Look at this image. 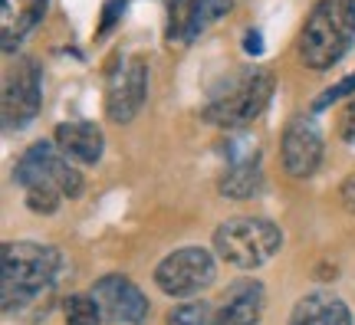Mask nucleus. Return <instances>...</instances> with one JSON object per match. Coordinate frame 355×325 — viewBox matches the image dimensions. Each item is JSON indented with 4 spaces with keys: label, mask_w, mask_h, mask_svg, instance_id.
I'll use <instances>...</instances> for the list:
<instances>
[{
    "label": "nucleus",
    "mask_w": 355,
    "mask_h": 325,
    "mask_svg": "<svg viewBox=\"0 0 355 325\" xmlns=\"http://www.w3.org/2000/svg\"><path fill=\"white\" fill-rule=\"evenodd\" d=\"M13 181L26 191V207L37 213H53L63 197H79L83 191V175L50 141H37L24 151L13 168Z\"/></svg>",
    "instance_id": "f257e3e1"
},
{
    "label": "nucleus",
    "mask_w": 355,
    "mask_h": 325,
    "mask_svg": "<svg viewBox=\"0 0 355 325\" xmlns=\"http://www.w3.org/2000/svg\"><path fill=\"white\" fill-rule=\"evenodd\" d=\"M60 273V253L43 243H3L0 253V299L3 309H24L26 302H33L43 289L53 286V279Z\"/></svg>",
    "instance_id": "f03ea898"
},
{
    "label": "nucleus",
    "mask_w": 355,
    "mask_h": 325,
    "mask_svg": "<svg viewBox=\"0 0 355 325\" xmlns=\"http://www.w3.org/2000/svg\"><path fill=\"white\" fill-rule=\"evenodd\" d=\"M355 43V0H319L303 33H300V53L309 69L326 73L343 60Z\"/></svg>",
    "instance_id": "7ed1b4c3"
},
{
    "label": "nucleus",
    "mask_w": 355,
    "mask_h": 325,
    "mask_svg": "<svg viewBox=\"0 0 355 325\" xmlns=\"http://www.w3.org/2000/svg\"><path fill=\"white\" fill-rule=\"evenodd\" d=\"M270 96H273V76L266 69H237L207 96L201 118L220 128H241L270 105Z\"/></svg>",
    "instance_id": "20e7f679"
},
{
    "label": "nucleus",
    "mask_w": 355,
    "mask_h": 325,
    "mask_svg": "<svg viewBox=\"0 0 355 325\" xmlns=\"http://www.w3.org/2000/svg\"><path fill=\"white\" fill-rule=\"evenodd\" d=\"M279 243H283L279 227L263 217H234V220H224L214 234V247L220 260H227L230 266H241V270L263 266L279 250Z\"/></svg>",
    "instance_id": "39448f33"
},
{
    "label": "nucleus",
    "mask_w": 355,
    "mask_h": 325,
    "mask_svg": "<svg viewBox=\"0 0 355 325\" xmlns=\"http://www.w3.org/2000/svg\"><path fill=\"white\" fill-rule=\"evenodd\" d=\"M214 276L217 270L211 253L201 250V247H184V250H175L171 256H165L158 263L155 283L168 296H194L204 286H211Z\"/></svg>",
    "instance_id": "423d86ee"
},
{
    "label": "nucleus",
    "mask_w": 355,
    "mask_h": 325,
    "mask_svg": "<svg viewBox=\"0 0 355 325\" xmlns=\"http://www.w3.org/2000/svg\"><path fill=\"white\" fill-rule=\"evenodd\" d=\"M43 105V82L33 60H17L3 79V125L26 128Z\"/></svg>",
    "instance_id": "0eeeda50"
},
{
    "label": "nucleus",
    "mask_w": 355,
    "mask_h": 325,
    "mask_svg": "<svg viewBox=\"0 0 355 325\" xmlns=\"http://www.w3.org/2000/svg\"><path fill=\"white\" fill-rule=\"evenodd\" d=\"M145 92H148V66L141 56H132L122 63V69H115L109 76V92H105V115L125 125L139 115L141 102H145Z\"/></svg>",
    "instance_id": "6e6552de"
},
{
    "label": "nucleus",
    "mask_w": 355,
    "mask_h": 325,
    "mask_svg": "<svg viewBox=\"0 0 355 325\" xmlns=\"http://www.w3.org/2000/svg\"><path fill=\"white\" fill-rule=\"evenodd\" d=\"M92 299L102 309V315L109 322H122V325H139L148 315V299L132 279L125 276H102L96 289H92Z\"/></svg>",
    "instance_id": "1a4fd4ad"
},
{
    "label": "nucleus",
    "mask_w": 355,
    "mask_h": 325,
    "mask_svg": "<svg viewBox=\"0 0 355 325\" xmlns=\"http://www.w3.org/2000/svg\"><path fill=\"white\" fill-rule=\"evenodd\" d=\"M319 161H322L319 128L309 118H293L283 132V168L293 177H309L316 175Z\"/></svg>",
    "instance_id": "9d476101"
},
{
    "label": "nucleus",
    "mask_w": 355,
    "mask_h": 325,
    "mask_svg": "<svg viewBox=\"0 0 355 325\" xmlns=\"http://www.w3.org/2000/svg\"><path fill=\"white\" fill-rule=\"evenodd\" d=\"M230 161L220 175V194L230 200H243L250 197L257 188H260V151L254 145H241V141H230L227 145Z\"/></svg>",
    "instance_id": "9b49d317"
},
{
    "label": "nucleus",
    "mask_w": 355,
    "mask_h": 325,
    "mask_svg": "<svg viewBox=\"0 0 355 325\" xmlns=\"http://www.w3.org/2000/svg\"><path fill=\"white\" fill-rule=\"evenodd\" d=\"M263 286L257 279H241L224 292L217 309V325H257L263 315Z\"/></svg>",
    "instance_id": "f8f14e48"
},
{
    "label": "nucleus",
    "mask_w": 355,
    "mask_h": 325,
    "mask_svg": "<svg viewBox=\"0 0 355 325\" xmlns=\"http://www.w3.org/2000/svg\"><path fill=\"white\" fill-rule=\"evenodd\" d=\"M50 0H0V33L3 50L13 53V46L43 20Z\"/></svg>",
    "instance_id": "ddd939ff"
},
{
    "label": "nucleus",
    "mask_w": 355,
    "mask_h": 325,
    "mask_svg": "<svg viewBox=\"0 0 355 325\" xmlns=\"http://www.w3.org/2000/svg\"><path fill=\"white\" fill-rule=\"evenodd\" d=\"M56 148L63 151L66 158H73V161H83V164H96L102 158V145H105V138L102 132L92 122H63V125L56 128Z\"/></svg>",
    "instance_id": "4468645a"
},
{
    "label": "nucleus",
    "mask_w": 355,
    "mask_h": 325,
    "mask_svg": "<svg viewBox=\"0 0 355 325\" xmlns=\"http://www.w3.org/2000/svg\"><path fill=\"white\" fill-rule=\"evenodd\" d=\"M290 325H352V313L332 292H309L296 302Z\"/></svg>",
    "instance_id": "2eb2a0df"
},
{
    "label": "nucleus",
    "mask_w": 355,
    "mask_h": 325,
    "mask_svg": "<svg viewBox=\"0 0 355 325\" xmlns=\"http://www.w3.org/2000/svg\"><path fill=\"white\" fill-rule=\"evenodd\" d=\"M230 10V0H198V7H194V17H191L188 30H184V43L191 39H198V33H204L207 26L220 20L224 13Z\"/></svg>",
    "instance_id": "dca6fc26"
},
{
    "label": "nucleus",
    "mask_w": 355,
    "mask_h": 325,
    "mask_svg": "<svg viewBox=\"0 0 355 325\" xmlns=\"http://www.w3.org/2000/svg\"><path fill=\"white\" fill-rule=\"evenodd\" d=\"M63 313H66V325H99L102 322V309L96 306L92 296H69Z\"/></svg>",
    "instance_id": "f3484780"
},
{
    "label": "nucleus",
    "mask_w": 355,
    "mask_h": 325,
    "mask_svg": "<svg viewBox=\"0 0 355 325\" xmlns=\"http://www.w3.org/2000/svg\"><path fill=\"white\" fill-rule=\"evenodd\" d=\"M198 0H168V39H184Z\"/></svg>",
    "instance_id": "a211bd4d"
},
{
    "label": "nucleus",
    "mask_w": 355,
    "mask_h": 325,
    "mask_svg": "<svg viewBox=\"0 0 355 325\" xmlns=\"http://www.w3.org/2000/svg\"><path fill=\"white\" fill-rule=\"evenodd\" d=\"M171 325H211V306L207 302H184L168 315Z\"/></svg>",
    "instance_id": "6ab92c4d"
},
{
    "label": "nucleus",
    "mask_w": 355,
    "mask_h": 325,
    "mask_svg": "<svg viewBox=\"0 0 355 325\" xmlns=\"http://www.w3.org/2000/svg\"><path fill=\"white\" fill-rule=\"evenodd\" d=\"M349 92H355V76H345L343 82H339V86H332V89H326V92H322V96H319L316 102H313V109H326V105H332V102L336 99H343V96H349Z\"/></svg>",
    "instance_id": "aec40b11"
},
{
    "label": "nucleus",
    "mask_w": 355,
    "mask_h": 325,
    "mask_svg": "<svg viewBox=\"0 0 355 325\" xmlns=\"http://www.w3.org/2000/svg\"><path fill=\"white\" fill-rule=\"evenodd\" d=\"M125 10V0H105V7H102V24L96 30V37H105L115 24H119V17Z\"/></svg>",
    "instance_id": "412c9836"
},
{
    "label": "nucleus",
    "mask_w": 355,
    "mask_h": 325,
    "mask_svg": "<svg viewBox=\"0 0 355 325\" xmlns=\"http://www.w3.org/2000/svg\"><path fill=\"white\" fill-rule=\"evenodd\" d=\"M339 197H343V207L349 213H355V171L343 181V191H339Z\"/></svg>",
    "instance_id": "4be33fe9"
},
{
    "label": "nucleus",
    "mask_w": 355,
    "mask_h": 325,
    "mask_svg": "<svg viewBox=\"0 0 355 325\" xmlns=\"http://www.w3.org/2000/svg\"><path fill=\"white\" fill-rule=\"evenodd\" d=\"M343 138L345 141H355V99L349 102V109L343 115Z\"/></svg>",
    "instance_id": "5701e85b"
},
{
    "label": "nucleus",
    "mask_w": 355,
    "mask_h": 325,
    "mask_svg": "<svg viewBox=\"0 0 355 325\" xmlns=\"http://www.w3.org/2000/svg\"><path fill=\"white\" fill-rule=\"evenodd\" d=\"M243 46H247V53H263V39H260V33H257V30H250Z\"/></svg>",
    "instance_id": "b1692460"
}]
</instances>
